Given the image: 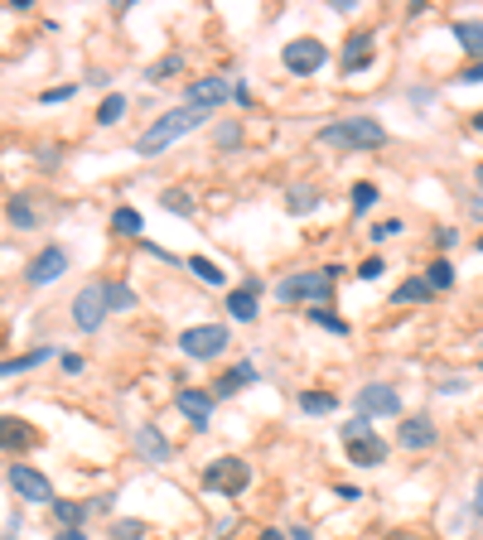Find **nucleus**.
Wrapping results in <instances>:
<instances>
[{
	"instance_id": "obj_43",
	"label": "nucleus",
	"mask_w": 483,
	"mask_h": 540,
	"mask_svg": "<svg viewBox=\"0 0 483 540\" xmlns=\"http://www.w3.org/2000/svg\"><path fill=\"white\" fill-rule=\"evenodd\" d=\"M435 242H440V251H450L459 242V232H454V227H440V237H435Z\"/></svg>"
},
{
	"instance_id": "obj_10",
	"label": "nucleus",
	"mask_w": 483,
	"mask_h": 540,
	"mask_svg": "<svg viewBox=\"0 0 483 540\" xmlns=\"http://www.w3.org/2000/svg\"><path fill=\"white\" fill-rule=\"evenodd\" d=\"M353 411L362 420H387V415H402V395H396L387 381H368L358 395H353Z\"/></svg>"
},
{
	"instance_id": "obj_42",
	"label": "nucleus",
	"mask_w": 483,
	"mask_h": 540,
	"mask_svg": "<svg viewBox=\"0 0 483 540\" xmlns=\"http://www.w3.org/2000/svg\"><path fill=\"white\" fill-rule=\"evenodd\" d=\"M87 507H92V511H116V492H102V497H92Z\"/></svg>"
},
{
	"instance_id": "obj_24",
	"label": "nucleus",
	"mask_w": 483,
	"mask_h": 540,
	"mask_svg": "<svg viewBox=\"0 0 483 540\" xmlns=\"http://www.w3.org/2000/svg\"><path fill=\"white\" fill-rule=\"evenodd\" d=\"M5 218H10V227H15V232H34V227H39V212H34L29 198H10Z\"/></svg>"
},
{
	"instance_id": "obj_16",
	"label": "nucleus",
	"mask_w": 483,
	"mask_h": 540,
	"mask_svg": "<svg viewBox=\"0 0 483 540\" xmlns=\"http://www.w3.org/2000/svg\"><path fill=\"white\" fill-rule=\"evenodd\" d=\"M435 439H440V429H435L430 415H411V420H402V429H396V444H402V449H411V453L430 449Z\"/></svg>"
},
{
	"instance_id": "obj_26",
	"label": "nucleus",
	"mask_w": 483,
	"mask_h": 540,
	"mask_svg": "<svg viewBox=\"0 0 483 540\" xmlns=\"http://www.w3.org/2000/svg\"><path fill=\"white\" fill-rule=\"evenodd\" d=\"M300 411L304 415H334L338 411V395H329V391H300Z\"/></svg>"
},
{
	"instance_id": "obj_40",
	"label": "nucleus",
	"mask_w": 483,
	"mask_h": 540,
	"mask_svg": "<svg viewBox=\"0 0 483 540\" xmlns=\"http://www.w3.org/2000/svg\"><path fill=\"white\" fill-rule=\"evenodd\" d=\"M377 275H382V256H368L358 266V280H377Z\"/></svg>"
},
{
	"instance_id": "obj_30",
	"label": "nucleus",
	"mask_w": 483,
	"mask_h": 540,
	"mask_svg": "<svg viewBox=\"0 0 483 540\" xmlns=\"http://www.w3.org/2000/svg\"><path fill=\"white\" fill-rule=\"evenodd\" d=\"M112 232H121V237H140V232H146V218H140L136 208H116V212H112Z\"/></svg>"
},
{
	"instance_id": "obj_9",
	"label": "nucleus",
	"mask_w": 483,
	"mask_h": 540,
	"mask_svg": "<svg viewBox=\"0 0 483 540\" xmlns=\"http://www.w3.org/2000/svg\"><path fill=\"white\" fill-rule=\"evenodd\" d=\"M107 285H82L73 295V328L78 333H97L102 323H107Z\"/></svg>"
},
{
	"instance_id": "obj_5",
	"label": "nucleus",
	"mask_w": 483,
	"mask_h": 540,
	"mask_svg": "<svg viewBox=\"0 0 483 540\" xmlns=\"http://www.w3.org/2000/svg\"><path fill=\"white\" fill-rule=\"evenodd\" d=\"M228 343H232L228 323H194V328L179 333V353L194 357V362H213V357L228 353Z\"/></svg>"
},
{
	"instance_id": "obj_33",
	"label": "nucleus",
	"mask_w": 483,
	"mask_h": 540,
	"mask_svg": "<svg viewBox=\"0 0 483 540\" xmlns=\"http://www.w3.org/2000/svg\"><path fill=\"white\" fill-rule=\"evenodd\" d=\"M174 73H184V54H170V58H160V63H150L146 68V82H164V78H174Z\"/></svg>"
},
{
	"instance_id": "obj_35",
	"label": "nucleus",
	"mask_w": 483,
	"mask_h": 540,
	"mask_svg": "<svg viewBox=\"0 0 483 540\" xmlns=\"http://www.w3.org/2000/svg\"><path fill=\"white\" fill-rule=\"evenodd\" d=\"M372 208H377V184L358 179V184H353V212H372Z\"/></svg>"
},
{
	"instance_id": "obj_1",
	"label": "nucleus",
	"mask_w": 483,
	"mask_h": 540,
	"mask_svg": "<svg viewBox=\"0 0 483 540\" xmlns=\"http://www.w3.org/2000/svg\"><path fill=\"white\" fill-rule=\"evenodd\" d=\"M198 126H204V112H194V106H174V112H164L160 121H150L136 136V154H140V160H155V154H164L174 140L194 136Z\"/></svg>"
},
{
	"instance_id": "obj_23",
	"label": "nucleus",
	"mask_w": 483,
	"mask_h": 540,
	"mask_svg": "<svg viewBox=\"0 0 483 540\" xmlns=\"http://www.w3.org/2000/svg\"><path fill=\"white\" fill-rule=\"evenodd\" d=\"M454 39L464 54L483 58V20H454Z\"/></svg>"
},
{
	"instance_id": "obj_32",
	"label": "nucleus",
	"mask_w": 483,
	"mask_h": 540,
	"mask_svg": "<svg viewBox=\"0 0 483 540\" xmlns=\"http://www.w3.org/2000/svg\"><path fill=\"white\" fill-rule=\"evenodd\" d=\"M188 270H194L204 285H213V290H218V285H228V275H222L218 261H208V256H188Z\"/></svg>"
},
{
	"instance_id": "obj_54",
	"label": "nucleus",
	"mask_w": 483,
	"mask_h": 540,
	"mask_svg": "<svg viewBox=\"0 0 483 540\" xmlns=\"http://www.w3.org/2000/svg\"><path fill=\"white\" fill-rule=\"evenodd\" d=\"M474 130H479V136H483V112H479V116H474Z\"/></svg>"
},
{
	"instance_id": "obj_19",
	"label": "nucleus",
	"mask_w": 483,
	"mask_h": 540,
	"mask_svg": "<svg viewBox=\"0 0 483 540\" xmlns=\"http://www.w3.org/2000/svg\"><path fill=\"white\" fill-rule=\"evenodd\" d=\"M49 511H54L58 531H82V526H87V516H92L87 502H73V497H54Z\"/></svg>"
},
{
	"instance_id": "obj_25",
	"label": "nucleus",
	"mask_w": 483,
	"mask_h": 540,
	"mask_svg": "<svg viewBox=\"0 0 483 540\" xmlns=\"http://www.w3.org/2000/svg\"><path fill=\"white\" fill-rule=\"evenodd\" d=\"M430 295H435V290L426 285V275H411V280H402V285L392 290V304H416V299H430Z\"/></svg>"
},
{
	"instance_id": "obj_50",
	"label": "nucleus",
	"mask_w": 483,
	"mask_h": 540,
	"mask_svg": "<svg viewBox=\"0 0 483 540\" xmlns=\"http://www.w3.org/2000/svg\"><path fill=\"white\" fill-rule=\"evenodd\" d=\"M54 540H87V531H58Z\"/></svg>"
},
{
	"instance_id": "obj_11",
	"label": "nucleus",
	"mask_w": 483,
	"mask_h": 540,
	"mask_svg": "<svg viewBox=\"0 0 483 540\" xmlns=\"http://www.w3.org/2000/svg\"><path fill=\"white\" fill-rule=\"evenodd\" d=\"M68 266H73V256H68L63 246H44L39 256L25 266V280L34 285V290H44V285H54V280H63Z\"/></svg>"
},
{
	"instance_id": "obj_4",
	"label": "nucleus",
	"mask_w": 483,
	"mask_h": 540,
	"mask_svg": "<svg viewBox=\"0 0 483 540\" xmlns=\"http://www.w3.org/2000/svg\"><path fill=\"white\" fill-rule=\"evenodd\" d=\"M204 487L218 492V497H242L246 487H252V463L237 459V453H222L204 468Z\"/></svg>"
},
{
	"instance_id": "obj_37",
	"label": "nucleus",
	"mask_w": 483,
	"mask_h": 540,
	"mask_svg": "<svg viewBox=\"0 0 483 540\" xmlns=\"http://www.w3.org/2000/svg\"><path fill=\"white\" fill-rule=\"evenodd\" d=\"M112 540H146V521H131V516L112 521Z\"/></svg>"
},
{
	"instance_id": "obj_17",
	"label": "nucleus",
	"mask_w": 483,
	"mask_h": 540,
	"mask_svg": "<svg viewBox=\"0 0 483 540\" xmlns=\"http://www.w3.org/2000/svg\"><path fill=\"white\" fill-rule=\"evenodd\" d=\"M136 453H140L146 463H155V468H160V463H170V459H174V444L164 439L155 425H140V429H136Z\"/></svg>"
},
{
	"instance_id": "obj_41",
	"label": "nucleus",
	"mask_w": 483,
	"mask_h": 540,
	"mask_svg": "<svg viewBox=\"0 0 483 540\" xmlns=\"http://www.w3.org/2000/svg\"><path fill=\"white\" fill-rule=\"evenodd\" d=\"M58 367H63V371H68V377H78V371H82V367H87V362H82V357H78V353H63V357H58Z\"/></svg>"
},
{
	"instance_id": "obj_34",
	"label": "nucleus",
	"mask_w": 483,
	"mask_h": 540,
	"mask_svg": "<svg viewBox=\"0 0 483 540\" xmlns=\"http://www.w3.org/2000/svg\"><path fill=\"white\" fill-rule=\"evenodd\" d=\"M426 285H430V290H450V285H454V266H450V261H430V270H426Z\"/></svg>"
},
{
	"instance_id": "obj_18",
	"label": "nucleus",
	"mask_w": 483,
	"mask_h": 540,
	"mask_svg": "<svg viewBox=\"0 0 483 540\" xmlns=\"http://www.w3.org/2000/svg\"><path fill=\"white\" fill-rule=\"evenodd\" d=\"M338 68H344V78H348V73H362V68H372V34H368V29L348 34V44H344V58H338Z\"/></svg>"
},
{
	"instance_id": "obj_15",
	"label": "nucleus",
	"mask_w": 483,
	"mask_h": 540,
	"mask_svg": "<svg viewBox=\"0 0 483 540\" xmlns=\"http://www.w3.org/2000/svg\"><path fill=\"white\" fill-rule=\"evenodd\" d=\"M262 290L266 285L256 280H242L237 290H228V314H232V323H256V299H262Z\"/></svg>"
},
{
	"instance_id": "obj_44",
	"label": "nucleus",
	"mask_w": 483,
	"mask_h": 540,
	"mask_svg": "<svg viewBox=\"0 0 483 540\" xmlns=\"http://www.w3.org/2000/svg\"><path fill=\"white\" fill-rule=\"evenodd\" d=\"M54 164H58V150L44 145V150H39V170H54Z\"/></svg>"
},
{
	"instance_id": "obj_29",
	"label": "nucleus",
	"mask_w": 483,
	"mask_h": 540,
	"mask_svg": "<svg viewBox=\"0 0 483 540\" xmlns=\"http://www.w3.org/2000/svg\"><path fill=\"white\" fill-rule=\"evenodd\" d=\"M126 106H131V102H126L121 92H107V97H102V106H97V126H116V121L126 116Z\"/></svg>"
},
{
	"instance_id": "obj_21",
	"label": "nucleus",
	"mask_w": 483,
	"mask_h": 540,
	"mask_svg": "<svg viewBox=\"0 0 483 540\" xmlns=\"http://www.w3.org/2000/svg\"><path fill=\"white\" fill-rule=\"evenodd\" d=\"M54 353H58V347H49V343H44V347H29V353H20V357H5V362H0V381H5V377H20V371L44 367Z\"/></svg>"
},
{
	"instance_id": "obj_53",
	"label": "nucleus",
	"mask_w": 483,
	"mask_h": 540,
	"mask_svg": "<svg viewBox=\"0 0 483 540\" xmlns=\"http://www.w3.org/2000/svg\"><path fill=\"white\" fill-rule=\"evenodd\" d=\"M474 184L483 188V164H479V170H474ZM479 198H483V194H479Z\"/></svg>"
},
{
	"instance_id": "obj_2",
	"label": "nucleus",
	"mask_w": 483,
	"mask_h": 540,
	"mask_svg": "<svg viewBox=\"0 0 483 540\" xmlns=\"http://www.w3.org/2000/svg\"><path fill=\"white\" fill-rule=\"evenodd\" d=\"M320 145L334 150H382L387 145V126L372 116H344V121L320 126Z\"/></svg>"
},
{
	"instance_id": "obj_38",
	"label": "nucleus",
	"mask_w": 483,
	"mask_h": 540,
	"mask_svg": "<svg viewBox=\"0 0 483 540\" xmlns=\"http://www.w3.org/2000/svg\"><path fill=\"white\" fill-rule=\"evenodd\" d=\"M78 87H82V82H63V87H49V92H44V106H58V102H73L78 97Z\"/></svg>"
},
{
	"instance_id": "obj_36",
	"label": "nucleus",
	"mask_w": 483,
	"mask_h": 540,
	"mask_svg": "<svg viewBox=\"0 0 483 540\" xmlns=\"http://www.w3.org/2000/svg\"><path fill=\"white\" fill-rule=\"evenodd\" d=\"M213 145H218V150H237V145H242V126H237V121H222V126L213 130Z\"/></svg>"
},
{
	"instance_id": "obj_45",
	"label": "nucleus",
	"mask_w": 483,
	"mask_h": 540,
	"mask_svg": "<svg viewBox=\"0 0 483 540\" xmlns=\"http://www.w3.org/2000/svg\"><path fill=\"white\" fill-rule=\"evenodd\" d=\"M334 492H338V497H344V502H358V497H362V487H353V483H338Z\"/></svg>"
},
{
	"instance_id": "obj_47",
	"label": "nucleus",
	"mask_w": 483,
	"mask_h": 540,
	"mask_svg": "<svg viewBox=\"0 0 483 540\" xmlns=\"http://www.w3.org/2000/svg\"><path fill=\"white\" fill-rule=\"evenodd\" d=\"M232 102H237V106H252V92H246L242 82H232Z\"/></svg>"
},
{
	"instance_id": "obj_7",
	"label": "nucleus",
	"mask_w": 483,
	"mask_h": 540,
	"mask_svg": "<svg viewBox=\"0 0 483 540\" xmlns=\"http://www.w3.org/2000/svg\"><path fill=\"white\" fill-rule=\"evenodd\" d=\"M280 63H286V73H296V78H314L329 63V44L314 39V34H300V39H290L286 49H280Z\"/></svg>"
},
{
	"instance_id": "obj_13",
	"label": "nucleus",
	"mask_w": 483,
	"mask_h": 540,
	"mask_svg": "<svg viewBox=\"0 0 483 540\" xmlns=\"http://www.w3.org/2000/svg\"><path fill=\"white\" fill-rule=\"evenodd\" d=\"M44 435H39V425H29V420H20V415H0V453H29V449H39Z\"/></svg>"
},
{
	"instance_id": "obj_27",
	"label": "nucleus",
	"mask_w": 483,
	"mask_h": 540,
	"mask_svg": "<svg viewBox=\"0 0 483 540\" xmlns=\"http://www.w3.org/2000/svg\"><path fill=\"white\" fill-rule=\"evenodd\" d=\"M107 309H112V314H131L136 290H131V285H121V280H107Z\"/></svg>"
},
{
	"instance_id": "obj_46",
	"label": "nucleus",
	"mask_w": 483,
	"mask_h": 540,
	"mask_svg": "<svg viewBox=\"0 0 483 540\" xmlns=\"http://www.w3.org/2000/svg\"><path fill=\"white\" fill-rule=\"evenodd\" d=\"M459 82H483V58H479V63H469V68H464V78H459Z\"/></svg>"
},
{
	"instance_id": "obj_56",
	"label": "nucleus",
	"mask_w": 483,
	"mask_h": 540,
	"mask_svg": "<svg viewBox=\"0 0 483 540\" xmlns=\"http://www.w3.org/2000/svg\"><path fill=\"white\" fill-rule=\"evenodd\" d=\"M479 251H483V237H479Z\"/></svg>"
},
{
	"instance_id": "obj_12",
	"label": "nucleus",
	"mask_w": 483,
	"mask_h": 540,
	"mask_svg": "<svg viewBox=\"0 0 483 540\" xmlns=\"http://www.w3.org/2000/svg\"><path fill=\"white\" fill-rule=\"evenodd\" d=\"M222 102H232V82L228 78H198V82H188L184 87V106H194V112H218Z\"/></svg>"
},
{
	"instance_id": "obj_3",
	"label": "nucleus",
	"mask_w": 483,
	"mask_h": 540,
	"mask_svg": "<svg viewBox=\"0 0 483 540\" xmlns=\"http://www.w3.org/2000/svg\"><path fill=\"white\" fill-rule=\"evenodd\" d=\"M329 295H334V275L329 270H296L276 285L280 304H310L314 309V304H329Z\"/></svg>"
},
{
	"instance_id": "obj_14",
	"label": "nucleus",
	"mask_w": 483,
	"mask_h": 540,
	"mask_svg": "<svg viewBox=\"0 0 483 540\" xmlns=\"http://www.w3.org/2000/svg\"><path fill=\"white\" fill-rule=\"evenodd\" d=\"M174 405H179V415L194 425V435H204V429L213 425V391L184 386V391H174Z\"/></svg>"
},
{
	"instance_id": "obj_31",
	"label": "nucleus",
	"mask_w": 483,
	"mask_h": 540,
	"mask_svg": "<svg viewBox=\"0 0 483 540\" xmlns=\"http://www.w3.org/2000/svg\"><path fill=\"white\" fill-rule=\"evenodd\" d=\"M160 208L174 212V218H194V198H188L184 188H164V194H160Z\"/></svg>"
},
{
	"instance_id": "obj_6",
	"label": "nucleus",
	"mask_w": 483,
	"mask_h": 540,
	"mask_svg": "<svg viewBox=\"0 0 483 540\" xmlns=\"http://www.w3.org/2000/svg\"><path fill=\"white\" fill-rule=\"evenodd\" d=\"M338 435H344L348 463H358V468H377V463H387V439H377L362 415H353L348 425L338 429Z\"/></svg>"
},
{
	"instance_id": "obj_55",
	"label": "nucleus",
	"mask_w": 483,
	"mask_h": 540,
	"mask_svg": "<svg viewBox=\"0 0 483 540\" xmlns=\"http://www.w3.org/2000/svg\"><path fill=\"white\" fill-rule=\"evenodd\" d=\"M0 540H15V536H0Z\"/></svg>"
},
{
	"instance_id": "obj_48",
	"label": "nucleus",
	"mask_w": 483,
	"mask_h": 540,
	"mask_svg": "<svg viewBox=\"0 0 483 540\" xmlns=\"http://www.w3.org/2000/svg\"><path fill=\"white\" fill-rule=\"evenodd\" d=\"M286 540H314V531H310V526H290Z\"/></svg>"
},
{
	"instance_id": "obj_28",
	"label": "nucleus",
	"mask_w": 483,
	"mask_h": 540,
	"mask_svg": "<svg viewBox=\"0 0 483 540\" xmlns=\"http://www.w3.org/2000/svg\"><path fill=\"white\" fill-rule=\"evenodd\" d=\"M304 314H310V323H320L324 333H334V338H348V323L334 319V309H329V304H314V309H304Z\"/></svg>"
},
{
	"instance_id": "obj_49",
	"label": "nucleus",
	"mask_w": 483,
	"mask_h": 540,
	"mask_svg": "<svg viewBox=\"0 0 483 540\" xmlns=\"http://www.w3.org/2000/svg\"><path fill=\"white\" fill-rule=\"evenodd\" d=\"M256 540H286V531H276V526H266V531L256 536Z\"/></svg>"
},
{
	"instance_id": "obj_39",
	"label": "nucleus",
	"mask_w": 483,
	"mask_h": 540,
	"mask_svg": "<svg viewBox=\"0 0 483 540\" xmlns=\"http://www.w3.org/2000/svg\"><path fill=\"white\" fill-rule=\"evenodd\" d=\"M396 232H402V218H387V222L372 227V242H387V237H396Z\"/></svg>"
},
{
	"instance_id": "obj_51",
	"label": "nucleus",
	"mask_w": 483,
	"mask_h": 540,
	"mask_svg": "<svg viewBox=\"0 0 483 540\" xmlns=\"http://www.w3.org/2000/svg\"><path fill=\"white\" fill-rule=\"evenodd\" d=\"M474 511H479V521H483V478H479V492H474Z\"/></svg>"
},
{
	"instance_id": "obj_8",
	"label": "nucleus",
	"mask_w": 483,
	"mask_h": 540,
	"mask_svg": "<svg viewBox=\"0 0 483 540\" xmlns=\"http://www.w3.org/2000/svg\"><path fill=\"white\" fill-rule=\"evenodd\" d=\"M5 483H10V492H15L20 502H29V507H49V502H54V483L39 473V468H29L25 459H15L5 468Z\"/></svg>"
},
{
	"instance_id": "obj_22",
	"label": "nucleus",
	"mask_w": 483,
	"mask_h": 540,
	"mask_svg": "<svg viewBox=\"0 0 483 540\" xmlns=\"http://www.w3.org/2000/svg\"><path fill=\"white\" fill-rule=\"evenodd\" d=\"M286 208L296 212V218H304V212H320V188H314V184H290Z\"/></svg>"
},
{
	"instance_id": "obj_20",
	"label": "nucleus",
	"mask_w": 483,
	"mask_h": 540,
	"mask_svg": "<svg viewBox=\"0 0 483 540\" xmlns=\"http://www.w3.org/2000/svg\"><path fill=\"white\" fill-rule=\"evenodd\" d=\"M256 381H262V371H256L252 362H237V367H228V371H222V377H218V386H213V401H218V395H237L242 386H256Z\"/></svg>"
},
{
	"instance_id": "obj_52",
	"label": "nucleus",
	"mask_w": 483,
	"mask_h": 540,
	"mask_svg": "<svg viewBox=\"0 0 483 540\" xmlns=\"http://www.w3.org/2000/svg\"><path fill=\"white\" fill-rule=\"evenodd\" d=\"M469 218H479V222H483V198H474V203H469Z\"/></svg>"
}]
</instances>
